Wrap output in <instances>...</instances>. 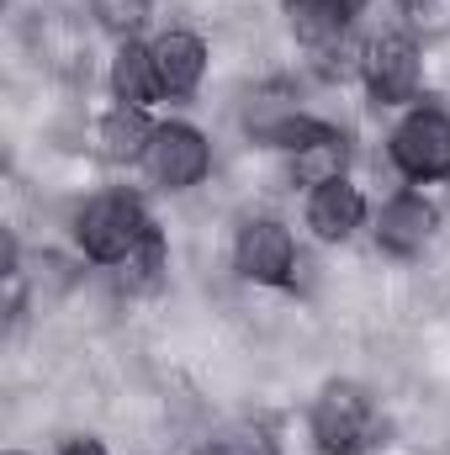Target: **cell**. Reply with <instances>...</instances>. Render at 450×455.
Listing matches in <instances>:
<instances>
[{
	"mask_svg": "<svg viewBox=\"0 0 450 455\" xmlns=\"http://www.w3.org/2000/svg\"><path fill=\"white\" fill-rule=\"evenodd\" d=\"M149 233H154V223H149L143 202H138V196H122V191L85 202L80 218H75V238H80V249H85L91 259H101V265H122Z\"/></svg>",
	"mask_w": 450,
	"mask_h": 455,
	"instance_id": "obj_1",
	"label": "cell"
},
{
	"mask_svg": "<svg viewBox=\"0 0 450 455\" xmlns=\"http://www.w3.org/2000/svg\"><path fill=\"white\" fill-rule=\"evenodd\" d=\"M392 164L408 180H440L450 175V116L446 112H408L392 132Z\"/></svg>",
	"mask_w": 450,
	"mask_h": 455,
	"instance_id": "obj_2",
	"label": "cell"
},
{
	"mask_svg": "<svg viewBox=\"0 0 450 455\" xmlns=\"http://www.w3.org/2000/svg\"><path fill=\"white\" fill-rule=\"evenodd\" d=\"M313 440H318L324 455L366 451V440H371V403H366L360 387H350V381L324 387V397L313 403Z\"/></svg>",
	"mask_w": 450,
	"mask_h": 455,
	"instance_id": "obj_3",
	"label": "cell"
},
{
	"mask_svg": "<svg viewBox=\"0 0 450 455\" xmlns=\"http://www.w3.org/2000/svg\"><path fill=\"white\" fill-rule=\"evenodd\" d=\"M143 164H149V175H154L159 186L186 191V186H197V180L207 175L213 154H207V138H202L197 127H186V122H165V127L154 132Z\"/></svg>",
	"mask_w": 450,
	"mask_h": 455,
	"instance_id": "obj_4",
	"label": "cell"
},
{
	"mask_svg": "<svg viewBox=\"0 0 450 455\" xmlns=\"http://www.w3.org/2000/svg\"><path fill=\"white\" fill-rule=\"evenodd\" d=\"M360 75H366V85H371V96H376L382 107H403V101L419 96V80H424L419 48H414L408 37H376V43L366 48Z\"/></svg>",
	"mask_w": 450,
	"mask_h": 455,
	"instance_id": "obj_5",
	"label": "cell"
},
{
	"mask_svg": "<svg viewBox=\"0 0 450 455\" xmlns=\"http://www.w3.org/2000/svg\"><path fill=\"white\" fill-rule=\"evenodd\" d=\"M292 233L276 223V218H254V223L238 228V243H233V265L244 281H260V286H281L292 275Z\"/></svg>",
	"mask_w": 450,
	"mask_h": 455,
	"instance_id": "obj_6",
	"label": "cell"
},
{
	"mask_svg": "<svg viewBox=\"0 0 450 455\" xmlns=\"http://www.w3.org/2000/svg\"><path fill=\"white\" fill-rule=\"evenodd\" d=\"M344 164H350V143H344L339 127H324V122H313L292 148V175L313 191L329 186V180H344Z\"/></svg>",
	"mask_w": 450,
	"mask_h": 455,
	"instance_id": "obj_7",
	"label": "cell"
},
{
	"mask_svg": "<svg viewBox=\"0 0 450 455\" xmlns=\"http://www.w3.org/2000/svg\"><path fill=\"white\" fill-rule=\"evenodd\" d=\"M154 69H159V96H191L207 69V48L191 32H165L154 43Z\"/></svg>",
	"mask_w": 450,
	"mask_h": 455,
	"instance_id": "obj_8",
	"label": "cell"
},
{
	"mask_svg": "<svg viewBox=\"0 0 450 455\" xmlns=\"http://www.w3.org/2000/svg\"><path fill=\"white\" fill-rule=\"evenodd\" d=\"M430 233H435V207L424 196H392L376 223L382 249H392V254H419L430 243Z\"/></svg>",
	"mask_w": 450,
	"mask_h": 455,
	"instance_id": "obj_9",
	"label": "cell"
},
{
	"mask_svg": "<svg viewBox=\"0 0 450 455\" xmlns=\"http://www.w3.org/2000/svg\"><path fill=\"white\" fill-rule=\"evenodd\" d=\"M366 218V196L350 186V180H329V186H318L313 191V202H308V223L318 238H350L355 228Z\"/></svg>",
	"mask_w": 450,
	"mask_h": 455,
	"instance_id": "obj_10",
	"label": "cell"
},
{
	"mask_svg": "<svg viewBox=\"0 0 450 455\" xmlns=\"http://www.w3.org/2000/svg\"><path fill=\"white\" fill-rule=\"evenodd\" d=\"M154 122L143 107H127V101H117L112 112L101 116V148L112 154V159H149V143H154Z\"/></svg>",
	"mask_w": 450,
	"mask_h": 455,
	"instance_id": "obj_11",
	"label": "cell"
},
{
	"mask_svg": "<svg viewBox=\"0 0 450 455\" xmlns=\"http://www.w3.org/2000/svg\"><path fill=\"white\" fill-rule=\"evenodd\" d=\"M112 91H117V101H127V107H143V101H154V96H159L154 48H143V43H122V48H117Z\"/></svg>",
	"mask_w": 450,
	"mask_h": 455,
	"instance_id": "obj_12",
	"label": "cell"
},
{
	"mask_svg": "<svg viewBox=\"0 0 450 455\" xmlns=\"http://www.w3.org/2000/svg\"><path fill=\"white\" fill-rule=\"evenodd\" d=\"M360 5H366V0H286L292 27H297V37H302V48H308V43H318V37H329V32H344V27H350V16H355Z\"/></svg>",
	"mask_w": 450,
	"mask_h": 455,
	"instance_id": "obj_13",
	"label": "cell"
},
{
	"mask_svg": "<svg viewBox=\"0 0 450 455\" xmlns=\"http://www.w3.org/2000/svg\"><path fill=\"white\" fill-rule=\"evenodd\" d=\"M91 11H96V21H101L112 37L133 43V37L143 32L149 11H154V0H91Z\"/></svg>",
	"mask_w": 450,
	"mask_h": 455,
	"instance_id": "obj_14",
	"label": "cell"
},
{
	"mask_svg": "<svg viewBox=\"0 0 450 455\" xmlns=\"http://www.w3.org/2000/svg\"><path fill=\"white\" fill-rule=\"evenodd\" d=\"M159 270H165V238H159V228H154V233L122 259V281H127V286H154Z\"/></svg>",
	"mask_w": 450,
	"mask_h": 455,
	"instance_id": "obj_15",
	"label": "cell"
},
{
	"mask_svg": "<svg viewBox=\"0 0 450 455\" xmlns=\"http://www.w3.org/2000/svg\"><path fill=\"white\" fill-rule=\"evenodd\" d=\"M207 455H270V451H265L260 435H228V440H218Z\"/></svg>",
	"mask_w": 450,
	"mask_h": 455,
	"instance_id": "obj_16",
	"label": "cell"
},
{
	"mask_svg": "<svg viewBox=\"0 0 450 455\" xmlns=\"http://www.w3.org/2000/svg\"><path fill=\"white\" fill-rule=\"evenodd\" d=\"M64 455H107V451H101V440H75Z\"/></svg>",
	"mask_w": 450,
	"mask_h": 455,
	"instance_id": "obj_17",
	"label": "cell"
},
{
	"mask_svg": "<svg viewBox=\"0 0 450 455\" xmlns=\"http://www.w3.org/2000/svg\"><path fill=\"white\" fill-rule=\"evenodd\" d=\"M408 11H430V5H440V0H403Z\"/></svg>",
	"mask_w": 450,
	"mask_h": 455,
	"instance_id": "obj_18",
	"label": "cell"
}]
</instances>
